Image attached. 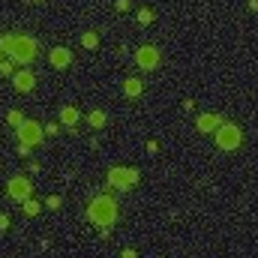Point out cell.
<instances>
[{"instance_id":"cb8c5ba5","label":"cell","mask_w":258,"mask_h":258,"mask_svg":"<svg viewBox=\"0 0 258 258\" xmlns=\"http://www.w3.org/2000/svg\"><path fill=\"white\" fill-rule=\"evenodd\" d=\"M30 3H42V0H30Z\"/></svg>"},{"instance_id":"603a6c76","label":"cell","mask_w":258,"mask_h":258,"mask_svg":"<svg viewBox=\"0 0 258 258\" xmlns=\"http://www.w3.org/2000/svg\"><path fill=\"white\" fill-rule=\"evenodd\" d=\"M120 258H138V255H135V249H123V255H120Z\"/></svg>"},{"instance_id":"7c38bea8","label":"cell","mask_w":258,"mask_h":258,"mask_svg":"<svg viewBox=\"0 0 258 258\" xmlns=\"http://www.w3.org/2000/svg\"><path fill=\"white\" fill-rule=\"evenodd\" d=\"M75 120H78V111H75L72 105H66V108L60 111V123H63V126H72Z\"/></svg>"},{"instance_id":"7a4b0ae2","label":"cell","mask_w":258,"mask_h":258,"mask_svg":"<svg viewBox=\"0 0 258 258\" xmlns=\"http://www.w3.org/2000/svg\"><path fill=\"white\" fill-rule=\"evenodd\" d=\"M87 216H90L99 228H108V225H114V219H117V201H114L111 195H96V198L90 201V207H87Z\"/></svg>"},{"instance_id":"2e32d148","label":"cell","mask_w":258,"mask_h":258,"mask_svg":"<svg viewBox=\"0 0 258 258\" xmlns=\"http://www.w3.org/2000/svg\"><path fill=\"white\" fill-rule=\"evenodd\" d=\"M153 21V9H138V24H150Z\"/></svg>"},{"instance_id":"44dd1931","label":"cell","mask_w":258,"mask_h":258,"mask_svg":"<svg viewBox=\"0 0 258 258\" xmlns=\"http://www.w3.org/2000/svg\"><path fill=\"white\" fill-rule=\"evenodd\" d=\"M9 228V216L6 213H0V231H6Z\"/></svg>"},{"instance_id":"ac0fdd59","label":"cell","mask_w":258,"mask_h":258,"mask_svg":"<svg viewBox=\"0 0 258 258\" xmlns=\"http://www.w3.org/2000/svg\"><path fill=\"white\" fill-rule=\"evenodd\" d=\"M45 204H48L51 210H60V204H63V201H60V195H51V198H45Z\"/></svg>"},{"instance_id":"8fae6325","label":"cell","mask_w":258,"mask_h":258,"mask_svg":"<svg viewBox=\"0 0 258 258\" xmlns=\"http://www.w3.org/2000/svg\"><path fill=\"white\" fill-rule=\"evenodd\" d=\"M123 93H126V96H138V93H141V81H138V78H126V81H123Z\"/></svg>"},{"instance_id":"4fadbf2b","label":"cell","mask_w":258,"mask_h":258,"mask_svg":"<svg viewBox=\"0 0 258 258\" xmlns=\"http://www.w3.org/2000/svg\"><path fill=\"white\" fill-rule=\"evenodd\" d=\"M87 120H90V126H93V129H102V126H105V111H90V117H87Z\"/></svg>"},{"instance_id":"d4e9b609","label":"cell","mask_w":258,"mask_h":258,"mask_svg":"<svg viewBox=\"0 0 258 258\" xmlns=\"http://www.w3.org/2000/svg\"><path fill=\"white\" fill-rule=\"evenodd\" d=\"M0 60H3V57H0Z\"/></svg>"},{"instance_id":"5bb4252c","label":"cell","mask_w":258,"mask_h":258,"mask_svg":"<svg viewBox=\"0 0 258 258\" xmlns=\"http://www.w3.org/2000/svg\"><path fill=\"white\" fill-rule=\"evenodd\" d=\"M96 42H99V36H96L93 30H87V33L81 36V45H84V48H96Z\"/></svg>"},{"instance_id":"9c48e42d","label":"cell","mask_w":258,"mask_h":258,"mask_svg":"<svg viewBox=\"0 0 258 258\" xmlns=\"http://www.w3.org/2000/svg\"><path fill=\"white\" fill-rule=\"evenodd\" d=\"M48 60H51V66H54V69H63V66H69V63H72V54H69L66 48H51Z\"/></svg>"},{"instance_id":"8992f818","label":"cell","mask_w":258,"mask_h":258,"mask_svg":"<svg viewBox=\"0 0 258 258\" xmlns=\"http://www.w3.org/2000/svg\"><path fill=\"white\" fill-rule=\"evenodd\" d=\"M6 192H9V198H15V201H27V198L33 195V186H30L27 177H12V180L6 183Z\"/></svg>"},{"instance_id":"d6986e66","label":"cell","mask_w":258,"mask_h":258,"mask_svg":"<svg viewBox=\"0 0 258 258\" xmlns=\"http://www.w3.org/2000/svg\"><path fill=\"white\" fill-rule=\"evenodd\" d=\"M0 72H3V75H12V60H0Z\"/></svg>"},{"instance_id":"52a82bcc","label":"cell","mask_w":258,"mask_h":258,"mask_svg":"<svg viewBox=\"0 0 258 258\" xmlns=\"http://www.w3.org/2000/svg\"><path fill=\"white\" fill-rule=\"evenodd\" d=\"M135 63H138L141 69H156V66H159V51H156L153 45H144V48L135 51Z\"/></svg>"},{"instance_id":"9a60e30c","label":"cell","mask_w":258,"mask_h":258,"mask_svg":"<svg viewBox=\"0 0 258 258\" xmlns=\"http://www.w3.org/2000/svg\"><path fill=\"white\" fill-rule=\"evenodd\" d=\"M39 210H42V204H39V201H30V198L24 201V213H27V216H36Z\"/></svg>"},{"instance_id":"6da1fadb","label":"cell","mask_w":258,"mask_h":258,"mask_svg":"<svg viewBox=\"0 0 258 258\" xmlns=\"http://www.w3.org/2000/svg\"><path fill=\"white\" fill-rule=\"evenodd\" d=\"M0 51H6L9 54V60H18V63H30L36 54H39V45H36V39H30V36H18V33H3L0 36Z\"/></svg>"},{"instance_id":"7402d4cb","label":"cell","mask_w":258,"mask_h":258,"mask_svg":"<svg viewBox=\"0 0 258 258\" xmlns=\"http://www.w3.org/2000/svg\"><path fill=\"white\" fill-rule=\"evenodd\" d=\"M147 153H150V156L159 153V144H156V141H147Z\"/></svg>"},{"instance_id":"30bf717a","label":"cell","mask_w":258,"mask_h":258,"mask_svg":"<svg viewBox=\"0 0 258 258\" xmlns=\"http://www.w3.org/2000/svg\"><path fill=\"white\" fill-rule=\"evenodd\" d=\"M219 123H222V120H219L216 114H201L195 126H198V132H216V126H219Z\"/></svg>"},{"instance_id":"5b68a950","label":"cell","mask_w":258,"mask_h":258,"mask_svg":"<svg viewBox=\"0 0 258 258\" xmlns=\"http://www.w3.org/2000/svg\"><path fill=\"white\" fill-rule=\"evenodd\" d=\"M135 180H138L135 168H111L108 171V183L117 189H129V186H135Z\"/></svg>"},{"instance_id":"e0dca14e","label":"cell","mask_w":258,"mask_h":258,"mask_svg":"<svg viewBox=\"0 0 258 258\" xmlns=\"http://www.w3.org/2000/svg\"><path fill=\"white\" fill-rule=\"evenodd\" d=\"M6 120H9L12 126H21V123H24V117H21V111H9V114H6Z\"/></svg>"},{"instance_id":"ba28073f","label":"cell","mask_w":258,"mask_h":258,"mask_svg":"<svg viewBox=\"0 0 258 258\" xmlns=\"http://www.w3.org/2000/svg\"><path fill=\"white\" fill-rule=\"evenodd\" d=\"M12 84H15V90H21V93H27V90H33L36 87V78H33V72H15V78H12Z\"/></svg>"},{"instance_id":"ffe728a7","label":"cell","mask_w":258,"mask_h":258,"mask_svg":"<svg viewBox=\"0 0 258 258\" xmlns=\"http://www.w3.org/2000/svg\"><path fill=\"white\" fill-rule=\"evenodd\" d=\"M114 6H117V12H129V0H117Z\"/></svg>"},{"instance_id":"3957f363","label":"cell","mask_w":258,"mask_h":258,"mask_svg":"<svg viewBox=\"0 0 258 258\" xmlns=\"http://www.w3.org/2000/svg\"><path fill=\"white\" fill-rule=\"evenodd\" d=\"M216 147L219 150H234L240 147V129L234 123H219L216 126Z\"/></svg>"},{"instance_id":"277c9868","label":"cell","mask_w":258,"mask_h":258,"mask_svg":"<svg viewBox=\"0 0 258 258\" xmlns=\"http://www.w3.org/2000/svg\"><path fill=\"white\" fill-rule=\"evenodd\" d=\"M42 135H45V126H39L36 120H24V123L18 126V138H21V144H27V147H36V144L42 141Z\"/></svg>"}]
</instances>
